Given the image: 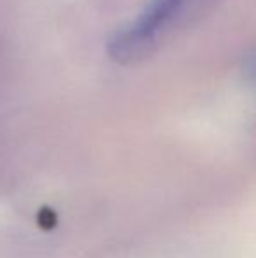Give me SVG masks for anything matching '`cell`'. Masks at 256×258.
Segmentation results:
<instances>
[{"instance_id": "obj_2", "label": "cell", "mask_w": 256, "mask_h": 258, "mask_svg": "<svg viewBox=\"0 0 256 258\" xmlns=\"http://www.w3.org/2000/svg\"><path fill=\"white\" fill-rule=\"evenodd\" d=\"M56 223V216L51 209H42L41 214H39V225L44 228H51L53 225Z\"/></svg>"}, {"instance_id": "obj_1", "label": "cell", "mask_w": 256, "mask_h": 258, "mask_svg": "<svg viewBox=\"0 0 256 258\" xmlns=\"http://www.w3.org/2000/svg\"><path fill=\"white\" fill-rule=\"evenodd\" d=\"M186 4L188 0H149L132 23L109 39V56L121 63L144 56Z\"/></svg>"}]
</instances>
